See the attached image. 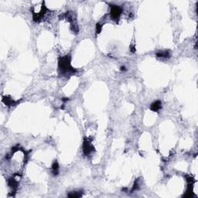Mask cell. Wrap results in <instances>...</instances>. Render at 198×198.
<instances>
[{
  "mask_svg": "<svg viewBox=\"0 0 198 198\" xmlns=\"http://www.w3.org/2000/svg\"><path fill=\"white\" fill-rule=\"evenodd\" d=\"M68 196L70 197H79L81 196V193H77V192H72V193L68 194Z\"/></svg>",
  "mask_w": 198,
  "mask_h": 198,
  "instance_id": "cell-8",
  "label": "cell"
},
{
  "mask_svg": "<svg viewBox=\"0 0 198 198\" xmlns=\"http://www.w3.org/2000/svg\"><path fill=\"white\" fill-rule=\"evenodd\" d=\"M52 170H53V173L54 174H57L58 170H59V166H58V163L57 162H54V164H53V166H52Z\"/></svg>",
  "mask_w": 198,
  "mask_h": 198,
  "instance_id": "cell-7",
  "label": "cell"
},
{
  "mask_svg": "<svg viewBox=\"0 0 198 198\" xmlns=\"http://www.w3.org/2000/svg\"><path fill=\"white\" fill-rule=\"evenodd\" d=\"M156 55H157V57H169L170 53L168 51H162L160 53H157Z\"/></svg>",
  "mask_w": 198,
  "mask_h": 198,
  "instance_id": "cell-6",
  "label": "cell"
},
{
  "mask_svg": "<svg viewBox=\"0 0 198 198\" xmlns=\"http://www.w3.org/2000/svg\"><path fill=\"white\" fill-rule=\"evenodd\" d=\"M122 13V9L119 5H112L111 8V16L113 19L119 18L120 15Z\"/></svg>",
  "mask_w": 198,
  "mask_h": 198,
  "instance_id": "cell-2",
  "label": "cell"
},
{
  "mask_svg": "<svg viewBox=\"0 0 198 198\" xmlns=\"http://www.w3.org/2000/svg\"><path fill=\"white\" fill-rule=\"evenodd\" d=\"M3 102L5 103V105H7L9 106H10V105H14L15 104V101H13V100H12V99H8V97H3Z\"/></svg>",
  "mask_w": 198,
  "mask_h": 198,
  "instance_id": "cell-5",
  "label": "cell"
},
{
  "mask_svg": "<svg viewBox=\"0 0 198 198\" xmlns=\"http://www.w3.org/2000/svg\"><path fill=\"white\" fill-rule=\"evenodd\" d=\"M96 26H97V32L98 33V32H101V30L102 25H101L100 23H97Z\"/></svg>",
  "mask_w": 198,
  "mask_h": 198,
  "instance_id": "cell-9",
  "label": "cell"
},
{
  "mask_svg": "<svg viewBox=\"0 0 198 198\" xmlns=\"http://www.w3.org/2000/svg\"><path fill=\"white\" fill-rule=\"evenodd\" d=\"M162 108V103L159 101H156L153 102L150 106V109L153 111H158Z\"/></svg>",
  "mask_w": 198,
  "mask_h": 198,
  "instance_id": "cell-4",
  "label": "cell"
},
{
  "mask_svg": "<svg viewBox=\"0 0 198 198\" xmlns=\"http://www.w3.org/2000/svg\"><path fill=\"white\" fill-rule=\"evenodd\" d=\"M94 150V146L90 141L84 140V144H83V151L85 155H89L91 152H93Z\"/></svg>",
  "mask_w": 198,
  "mask_h": 198,
  "instance_id": "cell-3",
  "label": "cell"
},
{
  "mask_svg": "<svg viewBox=\"0 0 198 198\" xmlns=\"http://www.w3.org/2000/svg\"><path fill=\"white\" fill-rule=\"evenodd\" d=\"M59 70L61 74L64 75L70 74L75 73L76 70L70 66V55H67L64 57H61L59 60Z\"/></svg>",
  "mask_w": 198,
  "mask_h": 198,
  "instance_id": "cell-1",
  "label": "cell"
}]
</instances>
